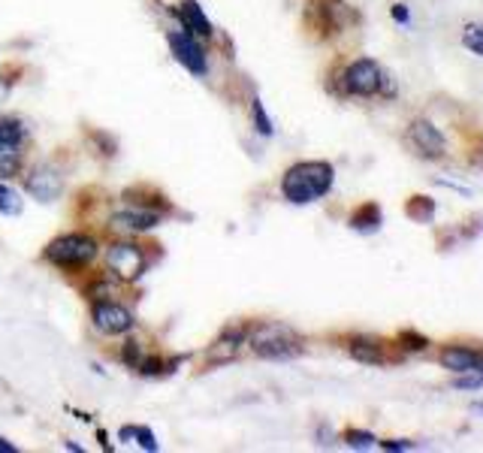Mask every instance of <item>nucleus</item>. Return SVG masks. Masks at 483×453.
Masks as SVG:
<instances>
[{"mask_svg":"<svg viewBox=\"0 0 483 453\" xmlns=\"http://www.w3.org/2000/svg\"><path fill=\"white\" fill-rule=\"evenodd\" d=\"M351 227L363 230V233H372V230L381 227V209L374 203H365L363 209H356L351 215Z\"/></svg>","mask_w":483,"mask_h":453,"instance_id":"nucleus-19","label":"nucleus"},{"mask_svg":"<svg viewBox=\"0 0 483 453\" xmlns=\"http://www.w3.org/2000/svg\"><path fill=\"white\" fill-rule=\"evenodd\" d=\"M28 136H31V130L24 127L22 118H13V115H0V139H6V143L24 148Z\"/></svg>","mask_w":483,"mask_h":453,"instance_id":"nucleus-15","label":"nucleus"},{"mask_svg":"<svg viewBox=\"0 0 483 453\" xmlns=\"http://www.w3.org/2000/svg\"><path fill=\"white\" fill-rule=\"evenodd\" d=\"M332 179H336V170H332L327 161H303V163H294V167L285 172V179H281V194L294 205H305V203L321 200L332 187Z\"/></svg>","mask_w":483,"mask_h":453,"instance_id":"nucleus-1","label":"nucleus"},{"mask_svg":"<svg viewBox=\"0 0 483 453\" xmlns=\"http://www.w3.org/2000/svg\"><path fill=\"white\" fill-rule=\"evenodd\" d=\"M471 411H478V414H483V405H480V402H474V405H471Z\"/></svg>","mask_w":483,"mask_h":453,"instance_id":"nucleus-31","label":"nucleus"},{"mask_svg":"<svg viewBox=\"0 0 483 453\" xmlns=\"http://www.w3.org/2000/svg\"><path fill=\"white\" fill-rule=\"evenodd\" d=\"M438 360H441V366L451 369V372H456V375L483 372V353L471 351V348H444Z\"/></svg>","mask_w":483,"mask_h":453,"instance_id":"nucleus-12","label":"nucleus"},{"mask_svg":"<svg viewBox=\"0 0 483 453\" xmlns=\"http://www.w3.org/2000/svg\"><path fill=\"white\" fill-rule=\"evenodd\" d=\"M432 212H435V203H432L429 196H414L411 205H408V215L414 221H429Z\"/></svg>","mask_w":483,"mask_h":453,"instance_id":"nucleus-22","label":"nucleus"},{"mask_svg":"<svg viewBox=\"0 0 483 453\" xmlns=\"http://www.w3.org/2000/svg\"><path fill=\"white\" fill-rule=\"evenodd\" d=\"M251 118H254V127H257V134H260V136H272L275 134L272 118L266 115L260 97H254V100H251Z\"/></svg>","mask_w":483,"mask_h":453,"instance_id":"nucleus-20","label":"nucleus"},{"mask_svg":"<svg viewBox=\"0 0 483 453\" xmlns=\"http://www.w3.org/2000/svg\"><path fill=\"white\" fill-rule=\"evenodd\" d=\"M24 158H22V145H13L6 139H0V179L10 181L15 176H22Z\"/></svg>","mask_w":483,"mask_h":453,"instance_id":"nucleus-14","label":"nucleus"},{"mask_svg":"<svg viewBox=\"0 0 483 453\" xmlns=\"http://www.w3.org/2000/svg\"><path fill=\"white\" fill-rule=\"evenodd\" d=\"M106 260V269H110L112 278H119V282H139V278L145 275L148 269V254L143 245L136 242H127V239H121V242H112L110 248L103 254Z\"/></svg>","mask_w":483,"mask_h":453,"instance_id":"nucleus-4","label":"nucleus"},{"mask_svg":"<svg viewBox=\"0 0 483 453\" xmlns=\"http://www.w3.org/2000/svg\"><path fill=\"white\" fill-rule=\"evenodd\" d=\"M97 439H100V448H106V450H112V444H110V435H106L103 430L97 432Z\"/></svg>","mask_w":483,"mask_h":453,"instance_id":"nucleus-30","label":"nucleus"},{"mask_svg":"<svg viewBox=\"0 0 483 453\" xmlns=\"http://www.w3.org/2000/svg\"><path fill=\"white\" fill-rule=\"evenodd\" d=\"M381 79H384V70L372 61V57H360L351 67L345 70V88L356 97H372L381 91Z\"/></svg>","mask_w":483,"mask_h":453,"instance_id":"nucleus-8","label":"nucleus"},{"mask_svg":"<svg viewBox=\"0 0 483 453\" xmlns=\"http://www.w3.org/2000/svg\"><path fill=\"white\" fill-rule=\"evenodd\" d=\"M24 191L37 203H55L64 194V172L55 163H37L24 176Z\"/></svg>","mask_w":483,"mask_h":453,"instance_id":"nucleus-7","label":"nucleus"},{"mask_svg":"<svg viewBox=\"0 0 483 453\" xmlns=\"http://www.w3.org/2000/svg\"><path fill=\"white\" fill-rule=\"evenodd\" d=\"M462 46L469 48V52L483 57V28L480 24H469V28L462 30Z\"/></svg>","mask_w":483,"mask_h":453,"instance_id":"nucleus-21","label":"nucleus"},{"mask_svg":"<svg viewBox=\"0 0 483 453\" xmlns=\"http://www.w3.org/2000/svg\"><path fill=\"white\" fill-rule=\"evenodd\" d=\"M0 453H19V448H15L13 441H6L4 435H0Z\"/></svg>","mask_w":483,"mask_h":453,"instance_id":"nucleus-29","label":"nucleus"},{"mask_svg":"<svg viewBox=\"0 0 483 453\" xmlns=\"http://www.w3.org/2000/svg\"><path fill=\"white\" fill-rule=\"evenodd\" d=\"M393 19H396V22H402V24H405L408 19H411V15H408V6L396 4V6H393Z\"/></svg>","mask_w":483,"mask_h":453,"instance_id":"nucleus-28","label":"nucleus"},{"mask_svg":"<svg viewBox=\"0 0 483 453\" xmlns=\"http://www.w3.org/2000/svg\"><path fill=\"white\" fill-rule=\"evenodd\" d=\"M161 221H163V212L148 209V205L127 203V209L115 212L110 218V227L119 230V233H148V230H154Z\"/></svg>","mask_w":483,"mask_h":453,"instance_id":"nucleus-9","label":"nucleus"},{"mask_svg":"<svg viewBox=\"0 0 483 453\" xmlns=\"http://www.w3.org/2000/svg\"><path fill=\"white\" fill-rule=\"evenodd\" d=\"M119 435H121V441H136L139 448L148 450V453H154L157 448H161L154 439V432L148 430V426H121Z\"/></svg>","mask_w":483,"mask_h":453,"instance_id":"nucleus-18","label":"nucleus"},{"mask_svg":"<svg viewBox=\"0 0 483 453\" xmlns=\"http://www.w3.org/2000/svg\"><path fill=\"white\" fill-rule=\"evenodd\" d=\"M347 351H351V357L356 362H365V366H381V362H384V353H381V344L378 342L354 339Z\"/></svg>","mask_w":483,"mask_h":453,"instance_id":"nucleus-16","label":"nucleus"},{"mask_svg":"<svg viewBox=\"0 0 483 453\" xmlns=\"http://www.w3.org/2000/svg\"><path fill=\"white\" fill-rule=\"evenodd\" d=\"M483 387V372H469V378L456 381V390H480Z\"/></svg>","mask_w":483,"mask_h":453,"instance_id":"nucleus-25","label":"nucleus"},{"mask_svg":"<svg viewBox=\"0 0 483 453\" xmlns=\"http://www.w3.org/2000/svg\"><path fill=\"white\" fill-rule=\"evenodd\" d=\"M408 139H411V145L417 148L423 158H441L447 145L441 130L432 125V121H414L411 130H408Z\"/></svg>","mask_w":483,"mask_h":453,"instance_id":"nucleus-10","label":"nucleus"},{"mask_svg":"<svg viewBox=\"0 0 483 453\" xmlns=\"http://www.w3.org/2000/svg\"><path fill=\"white\" fill-rule=\"evenodd\" d=\"M345 441L351 444V448L363 450V448H372V444H378V439H374L372 432H360V430H351L345 435Z\"/></svg>","mask_w":483,"mask_h":453,"instance_id":"nucleus-24","label":"nucleus"},{"mask_svg":"<svg viewBox=\"0 0 483 453\" xmlns=\"http://www.w3.org/2000/svg\"><path fill=\"white\" fill-rule=\"evenodd\" d=\"M402 342H411V348L414 351H423V348H426V339H423V335H414V333H402Z\"/></svg>","mask_w":483,"mask_h":453,"instance_id":"nucleus-26","label":"nucleus"},{"mask_svg":"<svg viewBox=\"0 0 483 453\" xmlns=\"http://www.w3.org/2000/svg\"><path fill=\"white\" fill-rule=\"evenodd\" d=\"M381 444V448H384V450H414V444L411 441H378Z\"/></svg>","mask_w":483,"mask_h":453,"instance_id":"nucleus-27","label":"nucleus"},{"mask_svg":"<svg viewBox=\"0 0 483 453\" xmlns=\"http://www.w3.org/2000/svg\"><path fill=\"white\" fill-rule=\"evenodd\" d=\"M245 339H248V329H242V327L239 329H227V333H224L221 339L212 344L206 357H209V362H230L239 353L242 342H245Z\"/></svg>","mask_w":483,"mask_h":453,"instance_id":"nucleus-13","label":"nucleus"},{"mask_svg":"<svg viewBox=\"0 0 483 453\" xmlns=\"http://www.w3.org/2000/svg\"><path fill=\"white\" fill-rule=\"evenodd\" d=\"M121 360L127 362L130 369H139V362L145 360V351H143V344H139L136 339L124 342V348H121Z\"/></svg>","mask_w":483,"mask_h":453,"instance_id":"nucleus-23","label":"nucleus"},{"mask_svg":"<svg viewBox=\"0 0 483 453\" xmlns=\"http://www.w3.org/2000/svg\"><path fill=\"white\" fill-rule=\"evenodd\" d=\"M176 15H179L181 28H185L188 34H194L197 39H209V37L215 34L209 15L203 13V6H199L197 0H181L179 10H176Z\"/></svg>","mask_w":483,"mask_h":453,"instance_id":"nucleus-11","label":"nucleus"},{"mask_svg":"<svg viewBox=\"0 0 483 453\" xmlns=\"http://www.w3.org/2000/svg\"><path fill=\"white\" fill-rule=\"evenodd\" d=\"M248 344L260 360H294L303 353V339L285 324H260L248 333Z\"/></svg>","mask_w":483,"mask_h":453,"instance_id":"nucleus-3","label":"nucleus"},{"mask_svg":"<svg viewBox=\"0 0 483 453\" xmlns=\"http://www.w3.org/2000/svg\"><path fill=\"white\" fill-rule=\"evenodd\" d=\"M166 43H170L172 57L194 76H206L209 73V61H206V48L199 46V39L194 34H188L185 28L181 30H170L166 34Z\"/></svg>","mask_w":483,"mask_h":453,"instance_id":"nucleus-6","label":"nucleus"},{"mask_svg":"<svg viewBox=\"0 0 483 453\" xmlns=\"http://www.w3.org/2000/svg\"><path fill=\"white\" fill-rule=\"evenodd\" d=\"M91 324H94L97 333L103 335H127L133 327H136V318L127 306L112 300H94L91 306Z\"/></svg>","mask_w":483,"mask_h":453,"instance_id":"nucleus-5","label":"nucleus"},{"mask_svg":"<svg viewBox=\"0 0 483 453\" xmlns=\"http://www.w3.org/2000/svg\"><path fill=\"white\" fill-rule=\"evenodd\" d=\"M22 212H24L22 194L15 191V187L6 185L4 179H0V215H4V218H19Z\"/></svg>","mask_w":483,"mask_h":453,"instance_id":"nucleus-17","label":"nucleus"},{"mask_svg":"<svg viewBox=\"0 0 483 453\" xmlns=\"http://www.w3.org/2000/svg\"><path fill=\"white\" fill-rule=\"evenodd\" d=\"M97 254H100V245H97L94 236H88V233H61V236H55L52 242L46 245L43 260L52 263V266H57V269L73 272V269H85L88 263L97 257Z\"/></svg>","mask_w":483,"mask_h":453,"instance_id":"nucleus-2","label":"nucleus"}]
</instances>
